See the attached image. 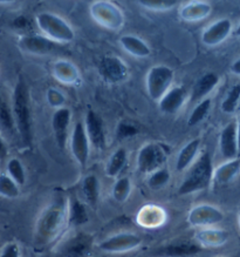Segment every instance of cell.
Returning <instances> with one entry per match:
<instances>
[{
  "mask_svg": "<svg viewBox=\"0 0 240 257\" xmlns=\"http://www.w3.org/2000/svg\"><path fill=\"white\" fill-rule=\"evenodd\" d=\"M67 225L68 199L61 192H57L38 217L34 229V244L37 248L53 244Z\"/></svg>",
  "mask_w": 240,
  "mask_h": 257,
  "instance_id": "6da1fadb",
  "label": "cell"
},
{
  "mask_svg": "<svg viewBox=\"0 0 240 257\" xmlns=\"http://www.w3.org/2000/svg\"><path fill=\"white\" fill-rule=\"evenodd\" d=\"M12 113L20 138L26 146L32 144V116H31L30 93L25 80L19 78L12 96Z\"/></svg>",
  "mask_w": 240,
  "mask_h": 257,
  "instance_id": "7a4b0ae2",
  "label": "cell"
},
{
  "mask_svg": "<svg viewBox=\"0 0 240 257\" xmlns=\"http://www.w3.org/2000/svg\"><path fill=\"white\" fill-rule=\"evenodd\" d=\"M213 174L214 168L211 155L205 152L186 170V175L184 176L178 188V194L190 195V194L207 189L213 181Z\"/></svg>",
  "mask_w": 240,
  "mask_h": 257,
  "instance_id": "3957f363",
  "label": "cell"
},
{
  "mask_svg": "<svg viewBox=\"0 0 240 257\" xmlns=\"http://www.w3.org/2000/svg\"><path fill=\"white\" fill-rule=\"evenodd\" d=\"M36 22L38 27L43 32V36L54 43L67 44L74 40V30L58 15L51 12H41L36 17Z\"/></svg>",
  "mask_w": 240,
  "mask_h": 257,
  "instance_id": "277c9868",
  "label": "cell"
},
{
  "mask_svg": "<svg viewBox=\"0 0 240 257\" xmlns=\"http://www.w3.org/2000/svg\"><path fill=\"white\" fill-rule=\"evenodd\" d=\"M173 78H175V72L168 66L157 65L151 67L145 79L148 95L154 101H159L171 88Z\"/></svg>",
  "mask_w": 240,
  "mask_h": 257,
  "instance_id": "5b68a950",
  "label": "cell"
},
{
  "mask_svg": "<svg viewBox=\"0 0 240 257\" xmlns=\"http://www.w3.org/2000/svg\"><path fill=\"white\" fill-rule=\"evenodd\" d=\"M168 160V153L162 145L149 142L142 146L136 158L138 172L150 175L151 173L164 167Z\"/></svg>",
  "mask_w": 240,
  "mask_h": 257,
  "instance_id": "8992f818",
  "label": "cell"
},
{
  "mask_svg": "<svg viewBox=\"0 0 240 257\" xmlns=\"http://www.w3.org/2000/svg\"><path fill=\"white\" fill-rule=\"evenodd\" d=\"M90 16L100 26L110 31H118L123 26L122 10L110 2H96L90 5Z\"/></svg>",
  "mask_w": 240,
  "mask_h": 257,
  "instance_id": "52a82bcc",
  "label": "cell"
},
{
  "mask_svg": "<svg viewBox=\"0 0 240 257\" xmlns=\"http://www.w3.org/2000/svg\"><path fill=\"white\" fill-rule=\"evenodd\" d=\"M224 218V213L218 207L212 206V204H199L189 210L186 222L190 227L201 229L214 227L221 223Z\"/></svg>",
  "mask_w": 240,
  "mask_h": 257,
  "instance_id": "ba28073f",
  "label": "cell"
},
{
  "mask_svg": "<svg viewBox=\"0 0 240 257\" xmlns=\"http://www.w3.org/2000/svg\"><path fill=\"white\" fill-rule=\"evenodd\" d=\"M142 244V237L134 232H120L103 239L99 244L101 251L107 253H122L138 248Z\"/></svg>",
  "mask_w": 240,
  "mask_h": 257,
  "instance_id": "9c48e42d",
  "label": "cell"
},
{
  "mask_svg": "<svg viewBox=\"0 0 240 257\" xmlns=\"http://www.w3.org/2000/svg\"><path fill=\"white\" fill-rule=\"evenodd\" d=\"M71 149L75 161L80 167L85 168L88 163L90 155V142L87 137L85 124L82 122H76L71 134Z\"/></svg>",
  "mask_w": 240,
  "mask_h": 257,
  "instance_id": "30bf717a",
  "label": "cell"
},
{
  "mask_svg": "<svg viewBox=\"0 0 240 257\" xmlns=\"http://www.w3.org/2000/svg\"><path fill=\"white\" fill-rule=\"evenodd\" d=\"M94 237L87 232H76L61 248L64 257H92Z\"/></svg>",
  "mask_w": 240,
  "mask_h": 257,
  "instance_id": "8fae6325",
  "label": "cell"
},
{
  "mask_svg": "<svg viewBox=\"0 0 240 257\" xmlns=\"http://www.w3.org/2000/svg\"><path fill=\"white\" fill-rule=\"evenodd\" d=\"M100 75L110 83H117L127 79L129 69L118 57H104L99 65Z\"/></svg>",
  "mask_w": 240,
  "mask_h": 257,
  "instance_id": "7c38bea8",
  "label": "cell"
},
{
  "mask_svg": "<svg viewBox=\"0 0 240 257\" xmlns=\"http://www.w3.org/2000/svg\"><path fill=\"white\" fill-rule=\"evenodd\" d=\"M83 124H85V130L87 137L89 139L90 146H93L97 151L104 149L106 147V133H104L103 121L101 120V117L94 110H88Z\"/></svg>",
  "mask_w": 240,
  "mask_h": 257,
  "instance_id": "4fadbf2b",
  "label": "cell"
},
{
  "mask_svg": "<svg viewBox=\"0 0 240 257\" xmlns=\"http://www.w3.org/2000/svg\"><path fill=\"white\" fill-rule=\"evenodd\" d=\"M232 32V23L229 19H219L218 22L211 24L201 34V40L208 47L220 45L227 39Z\"/></svg>",
  "mask_w": 240,
  "mask_h": 257,
  "instance_id": "5bb4252c",
  "label": "cell"
},
{
  "mask_svg": "<svg viewBox=\"0 0 240 257\" xmlns=\"http://www.w3.org/2000/svg\"><path fill=\"white\" fill-rule=\"evenodd\" d=\"M194 242L200 248H219L227 242L228 234L222 229L211 227L196 229L193 236Z\"/></svg>",
  "mask_w": 240,
  "mask_h": 257,
  "instance_id": "9a60e30c",
  "label": "cell"
},
{
  "mask_svg": "<svg viewBox=\"0 0 240 257\" xmlns=\"http://www.w3.org/2000/svg\"><path fill=\"white\" fill-rule=\"evenodd\" d=\"M72 120V112L67 107H62L54 112L52 116V130L55 141L60 148H65L68 139V130Z\"/></svg>",
  "mask_w": 240,
  "mask_h": 257,
  "instance_id": "2e32d148",
  "label": "cell"
},
{
  "mask_svg": "<svg viewBox=\"0 0 240 257\" xmlns=\"http://www.w3.org/2000/svg\"><path fill=\"white\" fill-rule=\"evenodd\" d=\"M18 45L22 51L36 55L48 54L57 47V43L50 40L45 36H38V34L22 37L19 39Z\"/></svg>",
  "mask_w": 240,
  "mask_h": 257,
  "instance_id": "e0dca14e",
  "label": "cell"
},
{
  "mask_svg": "<svg viewBox=\"0 0 240 257\" xmlns=\"http://www.w3.org/2000/svg\"><path fill=\"white\" fill-rule=\"evenodd\" d=\"M203 248H200L196 242H178L171 244L163 245L156 249L155 257H191L199 253Z\"/></svg>",
  "mask_w": 240,
  "mask_h": 257,
  "instance_id": "ac0fdd59",
  "label": "cell"
},
{
  "mask_svg": "<svg viewBox=\"0 0 240 257\" xmlns=\"http://www.w3.org/2000/svg\"><path fill=\"white\" fill-rule=\"evenodd\" d=\"M219 149L222 158L226 160L236 159L238 144H236V123L229 122L222 128L219 135Z\"/></svg>",
  "mask_w": 240,
  "mask_h": 257,
  "instance_id": "d6986e66",
  "label": "cell"
},
{
  "mask_svg": "<svg viewBox=\"0 0 240 257\" xmlns=\"http://www.w3.org/2000/svg\"><path fill=\"white\" fill-rule=\"evenodd\" d=\"M187 92L183 86H177L169 89V92L159 100V109L164 114H175L184 106Z\"/></svg>",
  "mask_w": 240,
  "mask_h": 257,
  "instance_id": "ffe728a7",
  "label": "cell"
},
{
  "mask_svg": "<svg viewBox=\"0 0 240 257\" xmlns=\"http://www.w3.org/2000/svg\"><path fill=\"white\" fill-rule=\"evenodd\" d=\"M219 83V76L215 73H206L201 75L193 85L192 92H191V101L200 102L201 100L206 99V96L217 87Z\"/></svg>",
  "mask_w": 240,
  "mask_h": 257,
  "instance_id": "44dd1931",
  "label": "cell"
},
{
  "mask_svg": "<svg viewBox=\"0 0 240 257\" xmlns=\"http://www.w3.org/2000/svg\"><path fill=\"white\" fill-rule=\"evenodd\" d=\"M212 11V6L204 2H191L179 10L180 19L186 23H198L207 18Z\"/></svg>",
  "mask_w": 240,
  "mask_h": 257,
  "instance_id": "7402d4cb",
  "label": "cell"
},
{
  "mask_svg": "<svg viewBox=\"0 0 240 257\" xmlns=\"http://www.w3.org/2000/svg\"><path fill=\"white\" fill-rule=\"evenodd\" d=\"M166 220L165 211L158 206H145L138 211L137 222L144 228H158Z\"/></svg>",
  "mask_w": 240,
  "mask_h": 257,
  "instance_id": "603a6c76",
  "label": "cell"
},
{
  "mask_svg": "<svg viewBox=\"0 0 240 257\" xmlns=\"http://www.w3.org/2000/svg\"><path fill=\"white\" fill-rule=\"evenodd\" d=\"M54 78L61 83L74 86L80 81V73L76 66L66 60H58L53 65Z\"/></svg>",
  "mask_w": 240,
  "mask_h": 257,
  "instance_id": "cb8c5ba5",
  "label": "cell"
},
{
  "mask_svg": "<svg viewBox=\"0 0 240 257\" xmlns=\"http://www.w3.org/2000/svg\"><path fill=\"white\" fill-rule=\"evenodd\" d=\"M200 149V139H193L184 146L178 153L176 160V169L178 172L187 170L193 165L194 161L198 159L197 155Z\"/></svg>",
  "mask_w": 240,
  "mask_h": 257,
  "instance_id": "d4e9b609",
  "label": "cell"
},
{
  "mask_svg": "<svg viewBox=\"0 0 240 257\" xmlns=\"http://www.w3.org/2000/svg\"><path fill=\"white\" fill-rule=\"evenodd\" d=\"M240 175V160H227L214 169L213 181L218 185H228Z\"/></svg>",
  "mask_w": 240,
  "mask_h": 257,
  "instance_id": "484cf974",
  "label": "cell"
},
{
  "mask_svg": "<svg viewBox=\"0 0 240 257\" xmlns=\"http://www.w3.org/2000/svg\"><path fill=\"white\" fill-rule=\"evenodd\" d=\"M120 44L128 54L133 55L135 58H147L151 53L150 47L148 46L147 43L136 36L127 34V36L121 37Z\"/></svg>",
  "mask_w": 240,
  "mask_h": 257,
  "instance_id": "4316f807",
  "label": "cell"
},
{
  "mask_svg": "<svg viewBox=\"0 0 240 257\" xmlns=\"http://www.w3.org/2000/svg\"><path fill=\"white\" fill-rule=\"evenodd\" d=\"M128 154L127 151L122 147L117 148L108 160L106 166V174L109 178H120L121 173L127 165Z\"/></svg>",
  "mask_w": 240,
  "mask_h": 257,
  "instance_id": "83f0119b",
  "label": "cell"
},
{
  "mask_svg": "<svg viewBox=\"0 0 240 257\" xmlns=\"http://www.w3.org/2000/svg\"><path fill=\"white\" fill-rule=\"evenodd\" d=\"M88 221V214L83 203L78 197L68 199V225L78 227Z\"/></svg>",
  "mask_w": 240,
  "mask_h": 257,
  "instance_id": "f1b7e54d",
  "label": "cell"
},
{
  "mask_svg": "<svg viewBox=\"0 0 240 257\" xmlns=\"http://www.w3.org/2000/svg\"><path fill=\"white\" fill-rule=\"evenodd\" d=\"M82 195L86 202L95 207L100 199V182L96 175H87L82 181Z\"/></svg>",
  "mask_w": 240,
  "mask_h": 257,
  "instance_id": "f546056e",
  "label": "cell"
},
{
  "mask_svg": "<svg viewBox=\"0 0 240 257\" xmlns=\"http://www.w3.org/2000/svg\"><path fill=\"white\" fill-rule=\"evenodd\" d=\"M131 189H133L131 180L128 176H120L114 183L111 195L116 202L124 203L131 195Z\"/></svg>",
  "mask_w": 240,
  "mask_h": 257,
  "instance_id": "4dcf8cb0",
  "label": "cell"
},
{
  "mask_svg": "<svg viewBox=\"0 0 240 257\" xmlns=\"http://www.w3.org/2000/svg\"><path fill=\"white\" fill-rule=\"evenodd\" d=\"M19 185L15 180L10 178L9 174H0V196L5 199H17L20 195Z\"/></svg>",
  "mask_w": 240,
  "mask_h": 257,
  "instance_id": "1f68e13d",
  "label": "cell"
},
{
  "mask_svg": "<svg viewBox=\"0 0 240 257\" xmlns=\"http://www.w3.org/2000/svg\"><path fill=\"white\" fill-rule=\"evenodd\" d=\"M240 107V85H235L229 89L226 98L221 102V110L226 114L234 113Z\"/></svg>",
  "mask_w": 240,
  "mask_h": 257,
  "instance_id": "d6a6232c",
  "label": "cell"
},
{
  "mask_svg": "<svg viewBox=\"0 0 240 257\" xmlns=\"http://www.w3.org/2000/svg\"><path fill=\"white\" fill-rule=\"evenodd\" d=\"M210 108H211V100L208 98L201 100L200 102H198L197 106L194 107L192 112H191L189 120H187L189 126H196V124L201 122V121L207 116L208 112H210Z\"/></svg>",
  "mask_w": 240,
  "mask_h": 257,
  "instance_id": "836d02e7",
  "label": "cell"
},
{
  "mask_svg": "<svg viewBox=\"0 0 240 257\" xmlns=\"http://www.w3.org/2000/svg\"><path fill=\"white\" fill-rule=\"evenodd\" d=\"M8 174L19 186H24L26 183V172L19 159H11L8 162Z\"/></svg>",
  "mask_w": 240,
  "mask_h": 257,
  "instance_id": "e575fe53",
  "label": "cell"
},
{
  "mask_svg": "<svg viewBox=\"0 0 240 257\" xmlns=\"http://www.w3.org/2000/svg\"><path fill=\"white\" fill-rule=\"evenodd\" d=\"M169 181H170V172L169 169L165 168V167L156 170V172L151 173V174L148 176V186L154 190L163 188L165 185H168Z\"/></svg>",
  "mask_w": 240,
  "mask_h": 257,
  "instance_id": "d590c367",
  "label": "cell"
},
{
  "mask_svg": "<svg viewBox=\"0 0 240 257\" xmlns=\"http://www.w3.org/2000/svg\"><path fill=\"white\" fill-rule=\"evenodd\" d=\"M0 123L3 127H5L6 130H12L15 126V117H13L12 110L10 109L4 100L0 98Z\"/></svg>",
  "mask_w": 240,
  "mask_h": 257,
  "instance_id": "8d00e7d4",
  "label": "cell"
},
{
  "mask_svg": "<svg viewBox=\"0 0 240 257\" xmlns=\"http://www.w3.org/2000/svg\"><path fill=\"white\" fill-rule=\"evenodd\" d=\"M140 5L142 8H145L148 10H154V11H168L170 9H173L177 5L176 2L170 0V2H165V0H161V2H156V0H151V2H140Z\"/></svg>",
  "mask_w": 240,
  "mask_h": 257,
  "instance_id": "74e56055",
  "label": "cell"
},
{
  "mask_svg": "<svg viewBox=\"0 0 240 257\" xmlns=\"http://www.w3.org/2000/svg\"><path fill=\"white\" fill-rule=\"evenodd\" d=\"M138 133V130L136 126H134L133 123L126 122V121H122V122L118 123L117 130H116V135L118 140H123V139L135 137Z\"/></svg>",
  "mask_w": 240,
  "mask_h": 257,
  "instance_id": "f35d334b",
  "label": "cell"
},
{
  "mask_svg": "<svg viewBox=\"0 0 240 257\" xmlns=\"http://www.w3.org/2000/svg\"><path fill=\"white\" fill-rule=\"evenodd\" d=\"M47 100L50 102L51 106L58 107L59 108H62L65 107V96L61 92H59L58 89H48L47 92Z\"/></svg>",
  "mask_w": 240,
  "mask_h": 257,
  "instance_id": "ab89813d",
  "label": "cell"
},
{
  "mask_svg": "<svg viewBox=\"0 0 240 257\" xmlns=\"http://www.w3.org/2000/svg\"><path fill=\"white\" fill-rule=\"evenodd\" d=\"M0 257H20V248L15 242L8 243L0 252Z\"/></svg>",
  "mask_w": 240,
  "mask_h": 257,
  "instance_id": "60d3db41",
  "label": "cell"
},
{
  "mask_svg": "<svg viewBox=\"0 0 240 257\" xmlns=\"http://www.w3.org/2000/svg\"><path fill=\"white\" fill-rule=\"evenodd\" d=\"M231 72L234 75L240 76V59H238V60H235L234 62H233L231 66Z\"/></svg>",
  "mask_w": 240,
  "mask_h": 257,
  "instance_id": "b9f144b4",
  "label": "cell"
},
{
  "mask_svg": "<svg viewBox=\"0 0 240 257\" xmlns=\"http://www.w3.org/2000/svg\"><path fill=\"white\" fill-rule=\"evenodd\" d=\"M6 155H8V148H6V145L4 144V141L0 139V160L5 159Z\"/></svg>",
  "mask_w": 240,
  "mask_h": 257,
  "instance_id": "7bdbcfd3",
  "label": "cell"
},
{
  "mask_svg": "<svg viewBox=\"0 0 240 257\" xmlns=\"http://www.w3.org/2000/svg\"><path fill=\"white\" fill-rule=\"evenodd\" d=\"M236 144H238V154L240 155V117L236 121Z\"/></svg>",
  "mask_w": 240,
  "mask_h": 257,
  "instance_id": "ee69618b",
  "label": "cell"
},
{
  "mask_svg": "<svg viewBox=\"0 0 240 257\" xmlns=\"http://www.w3.org/2000/svg\"><path fill=\"white\" fill-rule=\"evenodd\" d=\"M234 36L240 38V23L238 24V26L235 27V30H234Z\"/></svg>",
  "mask_w": 240,
  "mask_h": 257,
  "instance_id": "f6af8a7d",
  "label": "cell"
},
{
  "mask_svg": "<svg viewBox=\"0 0 240 257\" xmlns=\"http://www.w3.org/2000/svg\"><path fill=\"white\" fill-rule=\"evenodd\" d=\"M238 223H239V227H240V215H239V217H238Z\"/></svg>",
  "mask_w": 240,
  "mask_h": 257,
  "instance_id": "bcb514c9",
  "label": "cell"
},
{
  "mask_svg": "<svg viewBox=\"0 0 240 257\" xmlns=\"http://www.w3.org/2000/svg\"><path fill=\"white\" fill-rule=\"evenodd\" d=\"M94 257H104V256H94Z\"/></svg>",
  "mask_w": 240,
  "mask_h": 257,
  "instance_id": "7dc6e473",
  "label": "cell"
}]
</instances>
